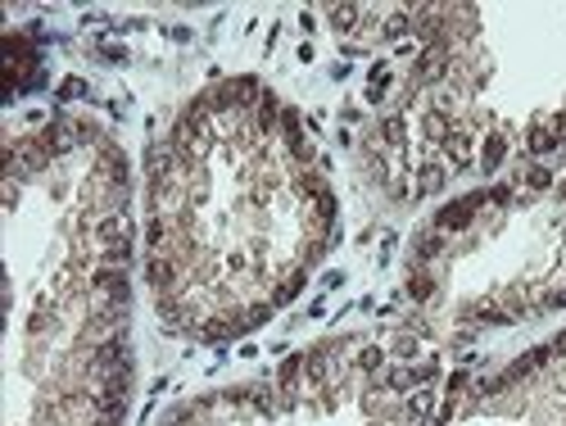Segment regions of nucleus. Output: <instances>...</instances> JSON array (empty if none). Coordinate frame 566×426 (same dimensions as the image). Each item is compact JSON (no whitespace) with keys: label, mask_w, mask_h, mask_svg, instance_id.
I'll list each match as a JSON object with an SVG mask.
<instances>
[{"label":"nucleus","mask_w":566,"mask_h":426,"mask_svg":"<svg viewBox=\"0 0 566 426\" xmlns=\"http://www.w3.org/2000/svg\"><path fill=\"white\" fill-rule=\"evenodd\" d=\"M485 404L548 408V426H566V354H539V363L512 372V382L485 391Z\"/></svg>","instance_id":"obj_2"},{"label":"nucleus","mask_w":566,"mask_h":426,"mask_svg":"<svg viewBox=\"0 0 566 426\" xmlns=\"http://www.w3.org/2000/svg\"><path fill=\"white\" fill-rule=\"evenodd\" d=\"M332 196L304 136L259 86H222L177 123L150 181V287L172 326H259L317 259Z\"/></svg>","instance_id":"obj_1"}]
</instances>
